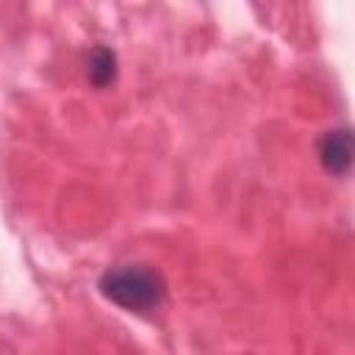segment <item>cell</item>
<instances>
[{"label": "cell", "instance_id": "obj_2", "mask_svg": "<svg viewBox=\"0 0 355 355\" xmlns=\"http://www.w3.org/2000/svg\"><path fill=\"white\" fill-rule=\"evenodd\" d=\"M352 153H355V141L349 128L327 130L324 139L319 141V161L330 175H347L352 166Z\"/></svg>", "mask_w": 355, "mask_h": 355}, {"label": "cell", "instance_id": "obj_3", "mask_svg": "<svg viewBox=\"0 0 355 355\" xmlns=\"http://www.w3.org/2000/svg\"><path fill=\"white\" fill-rule=\"evenodd\" d=\"M86 75L97 89H105L116 78V55L111 47H94L86 64Z\"/></svg>", "mask_w": 355, "mask_h": 355}, {"label": "cell", "instance_id": "obj_1", "mask_svg": "<svg viewBox=\"0 0 355 355\" xmlns=\"http://www.w3.org/2000/svg\"><path fill=\"white\" fill-rule=\"evenodd\" d=\"M100 291L114 305L144 313L161 305L166 286L164 277L150 266H116L100 277Z\"/></svg>", "mask_w": 355, "mask_h": 355}]
</instances>
